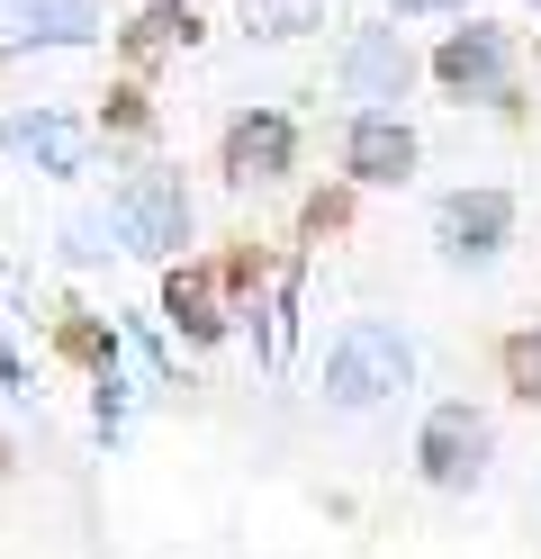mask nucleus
<instances>
[{
  "label": "nucleus",
  "mask_w": 541,
  "mask_h": 559,
  "mask_svg": "<svg viewBox=\"0 0 541 559\" xmlns=\"http://www.w3.org/2000/svg\"><path fill=\"white\" fill-rule=\"evenodd\" d=\"M415 379V353L397 325H343L334 361H325V397L334 406H379L388 389H407Z\"/></svg>",
  "instance_id": "f257e3e1"
},
{
  "label": "nucleus",
  "mask_w": 541,
  "mask_h": 559,
  "mask_svg": "<svg viewBox=\"0 0 541 559\" xmlns=\"http://www.w3.org/2000/svg\"><path fill=\"white\" fill-rule=\"evenodd\" d=\"M118 226H127V243H144V253H172L180 226H190V207H180V190L163 181V171H136V181L118 190Z\"/></svg>",
  "instance_id": "f03ea898"
},
{
  "label": "nucleus",
  "mask_w": 541,
  "mask_h": 559,
  "mask_svg": "<svg viewBox=\"0 0 541 559\" xmlns=\"http://www.w3.org/2000/svg\"><path fill=\"white\" fill-rule=\"evenodd\" d=\"M479 461H487V425H479L469 406H443V415L424 425V478H433V487H469Z\"/></svg>",
  "instance_id": "7ed1b4c3"
},
{
  "label": "nucleus",
  "mask_w": 541,
  "mask_h": 559,
  "mask_svg": "<svg viewBox=\"0 0 541 559\" xmlns=\"http://www.w3.org/2000/svg\"><path fill=\"white\" fill-rule=\"evenodd\" d=\"M433 226H443L451 253H487V243L515 226V207H505L496 190H460V199H443V217H433Z\"/></svg>",
  "instance_id": "20e7f679"
},
{
  "label": "nucleus",
  "mask_w": 541,
  "mask_h": 559,
  "mask_svg": "<svg viewBox=\"0 0 541 559\" xmlns=\"http://www.w3.org/2000/svg\"><path fill=\"white\" fill-rule=\"evenodd\" d=\"M343 154H352L361 181H407V171H415V135L397 127V118H361Z\"/></svg>",
  "instance_id": "39448f33"
},
{
  "label": "nucleus",
  "mask_w": 541,
  "mask_h": 559,
  "mask_svg": "<svg viewBox=\"0 0 541 559\" xmlns=\"http://www.w3.org/2000/svg\"><path fill=\"white\" fill-rule=\"evenodd\" d=\"M0 154L10 163H46V171H82V127H63V118H19L10 135H0Z\"/></svg>",
  "instance_id": "423d86ee"
},
{
  "label": "nucleus",
  "mask_w": 541,
  "mask_h": 559,
  "mask_svg": "<svg viewBox=\"0 0 541 559\" xmlns=\"http://www.w3.org/2000/svg\"><path fill=\"white\" fill-rule=\"evenodd\" d=\"M226 171L252 190V181H280L289 171V127L280 118H244L235 135H226Z\"/></svg>",
  "instance_id": "0eeeda50"
},
{
  "label": "nucleus",
  "mask_w": 541,
  "mask_h": 559,
  "mask_svg": "<svg viewBox=\"0 0 541 559\" xmlns=\"http://www.w3.org/2000/svg\"><path fill=\"white\" fill-rule=\"evenodd\" d=\"M407 73H415V63H407V46H397V37H361V46L343 55V82H352L361 99H397V91H407Z\"/></svg>",
  "instance_id": "6e6552de"
},
{
  "label": "nucleus",
  "mask_w": 541,
  "mask_h": 559,
  "mask_svg": "<svg viewBox=\"0 0 541 559\" xmlns=\"http://www.w3.org/2000/svg\"><path fill=\"white\" fill-rule=\"evenodd\" d=\"M443 82H451V91H496V82H505L496 27H460V37L443 46Z\"/></svg>",
  "instance_id": "1a4fd4ad"
},
{
  "label": "nucleus",
  "mask_w": 541,
  "mask_h": 559,
  "mask_svg": "<svg viewBox=\"0 0 541 559\" xmlns=\"http://www.w3.org/2000/svg\"><path fill=\"white\" fill-rule=\"evenodd\" d=\"M99 27L91 0H19V37H46V46H82Z\"/></svg>",
  "instance_id": "9d476101"
},
{
  "label": "nucleus",
  "mask_w": 541,
  "mask_h": 559,
  "mask_svg": "<svg viewBox=\"0 0 541 559\" xmlns=\"http://www.w3.org/2000/svg\"><path fill=\"white\" fill-rule=\"evenodd\" d=\"M190 37H199V19L180 10V0H163V10H144V19L127 27V55H136V63H154V55H172V46H190Z\"/></svg>",
  "instance_id": "9b49d317"
},
{
  "label": "nucleus",
  "mask_w": 541,
  "mask_h": 559,
  "mask_svg": "<svg viewBox=\"0 0 541 559\" xmlns=\"http://www.w3.org/2000/svg\"><path fill=\"white\" fill-rule=\"evenodd\" d=\"M163 307H172V325L180 334H216V325H226V317H216V289H208V271H172V289H163Z\"/></svg>",
  "instance_id": "f8f14e48"
},
{
  "label": "nucleus",
  "mask_w": 541,
  "mask_h": 559,
  "mask_svg": "<svg viewBox=\"0 0 541 559\" xmlns=\"http://www.w3.org/2000/svg\"><path fill=\"white\" fill-rule=\"evenodd\" d=\"M244 19L262 27V37H298V27L316 19V0H244Z\"/></svg>",
  "instance_id": "ddd939ff"
},
{
  "label": "nucleus",
  "mask_w": 541,
  "mask_h": 559,
  "mask_svg": "<svg viewBox=\"0 0 541 559\" xmlns=\"http://www.w3.org/2000/svg\"><path fill=\"white\" fill-rule=\"evenodd\" d=\"M505 389H515V397H541V334H515V343H505Z\"/></svg>",
  "instance_id": "4468645a"
},
{
  "label": "nucleus",
  "mask_w": 541,
  "mask_h": 559,
  "mask_svg": "<svg viewBox=\"0 0 541 559\" xmlns=\"http://www.w3.org/2000/svg\"><path fill=\"white\" fill-rule=\"evenodd\" d=\"M63 353H82V361H99L108 343H99V325H63Z\"/></svg>",
  "instance_id": "2eb2a0df"
},
{
  "label": "nucleus",
  "mask_w": 541,
  "mask_h": 559,
  "mask_svg": "<svg viewBox=\"0 0 541 559\" xmlns=\"http://www.w3.org/2000/svg\"><path fill=\"white\" fill-rule=\"evenodd\" d=\"M397 10H451V0H397Z\"/></svg>",
  "instance_id": "dca6fc26"
},
{
  "label": "nucleus",
  "mask_w": 541,
  "mask_h": 559,
  "mask_svg": "<svg viewBox=\"0 0 541 559\" xmlns=\"http://www.w3.org/2000/svg\"><path fill=\"white\" fill-rule=\"evenodd\" d=\"M0 469H10V451H0Z\"/></svg>",
  "instance_id": "f3484780"
}]
</instances>
